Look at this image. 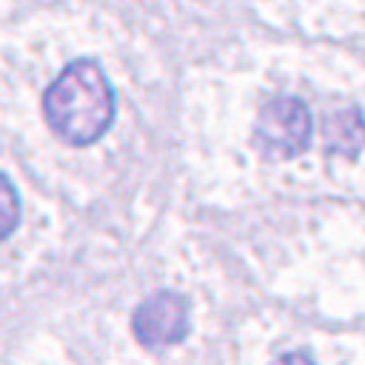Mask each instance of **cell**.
<instances>
[{
	"mask_svg": "<svg viewBox=\"0 0 365 365\" xmlns=\"http://www.w3.org/2000/svg\"><path fill=\"white\" fill-rule=\"evenodd\" d=\"M271 365H314V359L302 351H288V354H279Z\"/></svg>",
	"mask_w": 365,
	"mask_h": 365,
	"instance_id": "6",
	"label": "cell"
},
{
	"mask_svg": "<svg viewBox=\"0 0 365 365\" xmlns=\"http://www.w3.org/2000/svg\"><path fill=\"white\" fill-rule=\"evenodd\" d=\"M322 137H325V151L328 154H342V157L354 160L365 148V117L359 114L356 106L336 108L325 117Z\"/></svg>",
	"mask_w": 365,
	"mask_h": 365,
	"instance_id": "4",
	"label": "cell"
},
{
	"mask_svg": "<svg viewBox=\"0 0 365 365\" xmlns=\"http://www.w3.org/2000/svg\"><path fill=\"white\" fill-rule=\"evenodd\" d=\"M17 225H20V194L14 182L6 174H0V242L9 240Z\"/></svg>",
	"mask_w": 365,
	"mask_h": 365,
	"instance_id": "5",
	"label": "cell"
},
{
	"mask_svg": "<svg viewBox=\"0 0 365 365\" xmlns=\"http://www.w3.org/2000/svg\"><path fill=\"white\" fill-rule=\"evenodd\" d=\"M114 88L94 60L68 63L43 94L46 125L74 148L97 143L114 123Z\"/></svg>",
	"mask_w": 365,
	"mask_h": 365,
	"instance_id": "1",
	"label": "cell"
},
{
	"mask_svg": "<svg viewBox=\"0 0 365 365\" xmlns=\"http://www.w3.org/2000/svg\"><path fill=\"white\" fill-rule=\"evenodd\" d=\"M254 143L265 157L294 160L311 143V111L299 97H277L262 106Z\"/></svg>",
	"mask_w": 365,
	"mask_h": 365,
	"instance_id": "2",
	"label": "cell"
},
{
	"mask_svg": "<svg viewBox=\"0 0 365 365\" xmlns=\"http://www.w3.org/2000/svg\"><path fill=\"white\" fill-rule=\"evenodd\" d=\"M131 331L145 348L177 345L188 334V302L177 291L148 294L131 317Z\"/></svg>",
	"mask_w": 365,
	"mask_h": 365,
	"instance_id": "3",
	"label": "cell"
}]
</instances>
